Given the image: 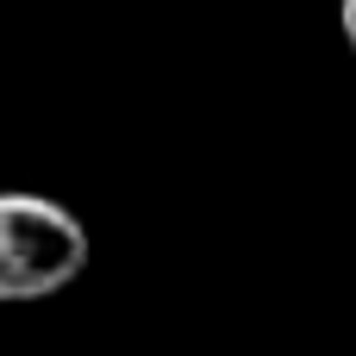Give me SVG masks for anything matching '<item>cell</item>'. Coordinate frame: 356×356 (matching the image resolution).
<instances>
[{
  "instance_id": "2",
  "label": "cell",
  "mask_w": 356,
  "mask_h": 356,
  "mask_svg": "<svg viewBox=\"0 0 356 356\" xmlns=\"http://www.w3.org/2000/svg\"><path fill=\"white\" fill-rule=\"evenodd\" d=\"M338 25H344V44L356 50V0H338Z\"/></svg>"
},
{
  "instance_id": "1",
  "label": "cell",
  "mask_w": 356,
  "mask_h": 356,
  "mask_svg": "<svg viewBox=\"0 0 356 356\" xmlns=\"http://www.w3.org/2000/svg\"><path fill=\"white\" fill-rule=\"evenodd\" d=\"M88 225L50 200V194H25V188H0V300L25 307V300H50L69 282H81L88 269Z\"/></svg>"
}]
</instances>
